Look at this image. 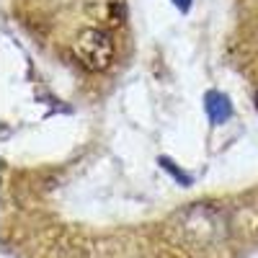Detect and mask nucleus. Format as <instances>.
I'll return each mask as SVG.
<instances>
[{
    "label": "nucleus",
    "instance_id": "1",
    "mask_svg": "<svg viewBox=\"0 0 258 258\" xmlns=\"http://www.w3.org/2000/svg\"><path fill=\"white\" fill-rule=\"evenodd\" d=\"M73 54L85 70L101 73L114 62V41L101 29H83L73 41Z\"/></svg>",
    "mask_w": 258,
    "mask_h": 258
},
{
    "label": "nucleus",
    "instance_id": "2",
    "mask_svg": "<svg viewBox=\"0 0 258 258\" xmlns=\"http://www.w3.org/2000/svg\"><path fill=\"white\" fill-rule=\"evenodd\" d=\"M207 109H209V116L222 124L227 116H230V101L222 96V93H209L207 96Z\"/></svg>",
    "mask_w": 258,
    "mask_h": 258
},
{
    "label": "nucleus",
    "instance_id": "3",
    "mask_svg": "<svg viewBox=\"0 0 258 258\" xmlns=\"http://www.w3.org/2000/svg\"><path fill=\"white\" fill-rule=\"evenodd\" d=\"M255 103H258V96H255Z\"/></svg>",
    "mask_w": 258,
    "mask_h": 258
}]
</instances>
